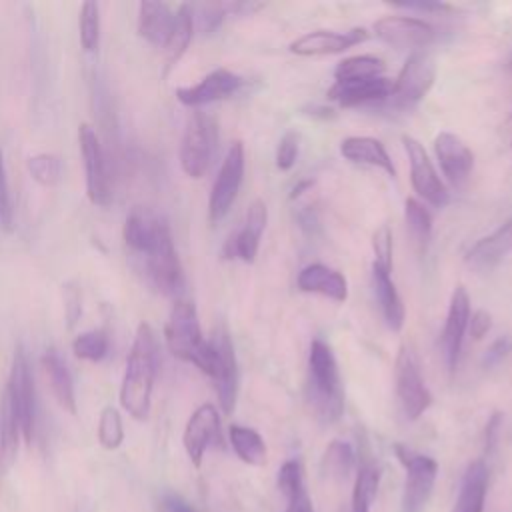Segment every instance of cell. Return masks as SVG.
Instances as JSON below:
<instances>
[{
  "mask_svg": "<svg viewBox=\"0 0 512 512\" xmlns=\"http://www.w3.org/2000/svg\"><path fill=\"white\" fill-rule=\"evenodd\" d=\"M156 372L158 340L154 330L146 322H142L136 328L120 386V404L134 420H146L150 414Z\"/></svg>",
  "mask_w": 512,
  "mask_h": 512,
  "instance_id": "1",
  "label": "cell"
},
{
  "mask_svg": "<svg viewBox=\"0 0 512 512\" xmlns=\"http://www.w3.org/2000/svg\"><path fill=\"white\" fill-rule=\"evenodd\" d=\"M166 346L172 356L194 364L200 372L216 378L218 354L210 340H204L196 306L190 300H176L164 326Z\"/></svg>",
  "mask_w": 512,
  "mask_h": 512,
  "instance_id": "2",
  "label": "cell"
},
{
  "mask_svg": "<svg viewBox=\"0 0 512 512\" xmlns=\"http://www.w3.org/2000/svg\"><path fill=\"white\" fill-rule=\"evenodd\" d=\"M306 400L316 418L324 424L336 422L344 412V392L336 358L330 346L322 340L310 344Z\"/></svg>",
  "mask_w": 512,
  "mask_h": 512,
  "instance_id": "3",
  "label": "cell"
},
{
  "mask_svg": "<svg viewBox=\"0 0 512 512\" xmlns=\"http://www.w3.org/2000/svg\"><path fill=\"white\" fill-rule=\"evenodd\" d=\"M218 150V124L206 112H194L180 142V166L190 178H202Z\"/></svg>",
  "mask_w": 512,
  "mask_h": 512,
  "instance_id": "4",
  "label": "cell"
},
{
  "mask_svg": "<svg viewBox=\"0 0 512 512\" xmlns=\"http://www.w3.org/2000/svg\"><path fill=\"white\" fill-rule=\"evenodd\" d=\"M394 454L406 470L402 512H420L432 496L438 474V462L430 456L414 452L404 444H394Z\"/></svg>",
  "mask_w": 512,
  "mask_h": 512,
  "instance_id": "5",
  "label": "cell"
},
{
  "mask_svg": "<svg viewBox=\"0 0 512 512\" xmlns=\"http://www.w3.org/2000/svg\"><path fill=\"white\" fill-rule=\"evenodd\" d=\"M396 394L408 420H418L432 404V394L422 378L418 356L410 346H400L396 356Z\"/></svg>",
  "mask_w": 512,
  "mask_h": 512,
  "instance_id": "6",
  "label": "cell"
},
{
  "mask_svg": "<svg viewBox=\"0 0 512 512\" xmlns=\"http://www.w3.org/2000/svg\"><path fill=\"white\" fill-rule=\"evenodd\" d=\"M6 392L10 394L14 410L18 414L22 438L26 444H30L34 440V430H36V388H34L30 362L22 346L14 350Z\"/></svg>",
  "mask_w": 512,
  "mask_h": 512,
  "instance_id": "7",
  "label": "cell"
},
{
  "mask_svg": "<svg viewBox=\"0 0 512 512\" xmlns=\"http://www.w3.org/2000/svg\"><path fill=\"white\" fill-rule=\"evenodd\" d=\"M436 78V64L428 52L416 50L408 56L402 66L390 94V104L394 108H412L416 106L432 88Z\"/></svg>",
  "mask_w": 512,
  "mask_h": 512,
  "instance_id": "8",
  "label": "cell"
},
{
  "mask_svg": "<svg viewBox=\"0 0 512 512\" xmlns=\"http://www.w3.org/2000/svg\"><path fill=\"white\" fill-rule=\"evenodd\" d=\"M242 176H244V144L236 140L230 144L210 192V200H208L210 222H218L228 214V210L232 208L238 196Z\"/></svg>",
  "mask_w": 512,
  "mask_h": 512,
  "instance_id": "9",
  "label": "cell"
},
{
  "mask_svg": "<svg viewBox=\"0 0 512 512\" xmlns=\"http://www.w3.org/2000/svg\"><path fill=\"white\" fill-rule=\"evenodd\" d=\"M78 144L84 160L88 200L96 206H108L112 200V192H110V178L106 172L104 150L96 130L86 122L78 126Z\"/></svg>",
  "mask_w": 512,
  "mask_h": 512,
  "instance_id": "10",
  "label": "cell"
},
{
  "mask_svg": "<svg viewBox=\"0 0 512 512\" xmlns=\"http://www.w3.org/2000/svg\"><path fill=\"white\" fill-rule=\"evenodd\" d=\"M402 144L406 148V154H408V160H410V182H412V188L426 200L430 202L432 206L436 208H442L448 204L450 196H448V190L444 186V182L440 180L432 160L428 158L424 146L404 134L402 136Z\"/></svg>",
  "mask_w": 512,
  "mask_h": 512,
  "instance_id": "11",
  "label": "cell"
},
{
  "mask_svg": "<svg viewBox=\"0 0 512 512\" xmlns=\"http://www.w3.org/2000/svg\"><path fill=\"white\" fill-rule=\"evenodd\" d=\"M122 236H124V242L128 244V248L146 256L152 250H156L162 242L170 240L172 232H170L166 218H162L160 214H156L152 210L136 208L128 214L124 228H122Z\"/></svg>",
  "mask_w": 512,
  "mask_h": 512,
  "instance_id": "12",
  "label": "cell"
},
{
  "mask_svg": "<svg viewBox=\"0 0 512 512\" xmlns=\"http://www.w3.org/2000/svg\"><path fill=\"white\" fill-rule=\"evenodd\" d=\"M212 346L216 348L218 354V372L214 378V386H216V394H218V402L224 414H230L236 406V396H238V360H236V352L230 340V334L226 330L224 324H220L212 338H210Z\"/></svg>",
  "mask_w": 512,
  "mask_h": 512,
  "instance_id": "13",
  "label": "cell"
},
{
  "mask_svg": "<svg viewBox=\"0 0 512 512\" xmlns=\"http://www.w3.org/2000/svg\"><path fill=\"white\" fill-rule=\"evenodd\" d=\"M218 440H220V416L216 406L212 404L198 406L188 418L182 434L184 450L194 468L202 466L206 450Z\"/></svg>",
  "mask_w": 512,
  "mask_h": 512,
  "instance_id": "14",
  "label": "cell"
},
{
  "mask_svg": "<svg viewBox=\"0 0 512 512\" xmlns=\"http://www.w3.org/2000/svg\"><path fill=\"white\" fill-rule=\"evenodd\" d=\"M374 32L386 44L400 50H418L436 38V30L420 20L408 16H386L374 24Z\"/></svg>",
  "mask_w": 512,
  "mask_h": 512,
  "instance_id": "15",
  "label": "cell"
},
{
  "mask_svg": "<svg viewBox=\"0 0 512 512\" xmlns=\"http://www.w3.org/2000/svg\"><path fill=\"white\" fill-rule=\"evenodd\" d=\"M468 320H470L468 292L464 286H456L450 296V306H448L446 324H444V332H442V350H444V360H446V368L450 374L456 372L464 334L468 328Z\"/></svg>",
  "mask_w": 512,
  "mask_h": 512,
  "instance_id": "16",
  "label": "cell"
},
{
  "mask_svg": "<svg viewBox=\"0 0 512 512\" xmlns=\"http://www.w3.org/2000/svg\"><path fill=\"white\" fill-rule=\"evenodd\" d=\"M146 274L154 288L166 296H178L184 288V270L174 248V240L162 242L156 250L144 256Z\"/></svg>",
  "mask_w": 512,
  "mask_h": 512,
  "instance_id": "17",
  "label": "cell"
},
{
  "mask_svg": "<svg viewBox=\"0 0 512 512\" xmlns=\"http://www.w3.org/2000/svg\"><path fill=\"white\" fill-rule=\"evenodd\" d=\"M242 78L226 68H216L212 72H208L198 84L192 86H184V88H176V98L184 104V106H204L222 98L232 96L234 92L240 90L242 86Z\"/></svg>",
  "mask_w": 512,
  "mask_h": 512,
  "instance_id": "18",
  "label": "cell"
},
{
  "mask_svg": "<svg viewBox=\"0 0 512 512\" xmlns=\"http://www.w3.org/2000/svg\"><path fill=\"white\" fill-rule=\"evenodd\" d=\"M364 40H368V32L364 28H352L348 32L314 30L296 38L290 44V50L298 56H324L344 52Z\"/></svg>",
  "mask_w": 512,
  "mask_h": 512,
  "instance_id": "19",
  "label": "cell"
},
{
  "mask_svg": "<svg viewBox=\"0 0 512 512\" xmlns=\"http://www.w3.org/2000/svg\"><path fill=\"white\" fill-rule=\"evenodd\" d=\"M266 220H268L266 204L262 200H254L248 206L246 222H244L242 230H238L234 236L228 238V242L224 246V256L240 258L242 262H254L256 254H258L260 236L266 228Z\"/></svg>",
  "mask_w": 512,
  "mask_h": 512,
  "instance_id": "20",
  "label": "cell"
},
{
  "mask_svg": "<svg viewBox=\"0 0 512 512\" xmlns=\"http://www.w3.org/2000/svg\"><path fill=\"white\" fill-rule=\"evenodd\" d=\"M434 150L444 176L454 186H462L474 166V154L464 140L452 132H440L434 140Z\"/></svg>",
  "mask_w": 512,
  "mask_h": 512,
  "instance_id": "21",
  "label": "cell"
},
{
  "mask_svg": "<svg viewBox=\"0 0 512 512\" xmlns=\"http://www.w3.org/2000/svg\"><path fill=\"white\" fill-rule=\"evenodd\" d=\"M394 82L386 76L380 78H366V80H344L334 82V86L328 90V98L338 102L340 106H360V104H372L388 100L392 94Z\"/></svg>",
  "mask_w": 512,
  "mask_h": 512,
  "instance_id": "22",
  "label": "cell"
},
{
  "mask_svg": "<svg viewBox=\"0 0 512 512\" xmlns=\"http://www.w3.org/2000/svg\"><path fill=\"white\" fill-rule=\"evenodd\" d=\"M298 288L302 292H312L326 296L334 302H344L348 298V282L346 278L324 264H308L298 274Z\"/></svg>",
  "mask_w": 512,
  "mask_h": 512,
  "instance_id": "23",
  "label": "cell"
},
{
  "mask_svg": "<svg viewBox=\"0 0 512 512\" xmlns=\"http://www.w3.org/2000/svg\"><path fill=\"white\" fill-rule=\"evenodd\" d=\"M486 490H488V466L482 458H476L466 466L462 474L458 498L452 512H484Z\"/></svg>",
  "mask_w": 512,
  "mask_h": 512,
  "instance_id": "24",
  "label": "cell"
},
{
  "mask_svg": "<svg viewBox=\"0 0 512 512\" xmlns=\"http://www.w3.org/2000/svg\"><path fill=\"white\" fill-rule=\"evenodd\" d=\"M340 154L354 162V164H366L376 166L384 170L388 176H396V168L392 164V158L388 156L384 144L378 138L372 136H348L340 142Z\"/></svg>",
  "mask_w": 512,
  "mask_h": 512,
  "instance_id": "25",
  "label": "cell"
},
{
  "mask_svg": "<svg viewBox=\"0 0 512 512\" xmlns=\"http://www.w3.org/2000/svg\"><path fill=\"white\" fill-rule=\"evenodd\" d=\"M512 250V216L490 236L480 238L466 254V262L474 268H492Z\"/></svg>",
  "mask_w": 512,
  "mask_h": 512,
  "instance_id": "26",
  "label": "cell"
},
{
  "mask_svg": "<svg viewBox=\"0 0 512 512\" xmlns=\"http://www.w3.org/2000/svg\"><path fill=\"white\" fill-rule=\"evenodd\" d=\"M174 24V12L164 2L144 0L138 4V34L154 44L164 46Z\"/></svg>",
  "mask_w": 512,
  "mask_h": 512,
  "instance_id": "27",
  "label": "cell"
},
{
  "mask_svg": "<svg viewBox=\"0 0 512 512\" xmlns=\"http://www.w3.org/2000/svg\"><path fill=\"white\" fill-rule=\"evenodd\" d=\"M42 370L50 382L52 394L58 400V404L70 412L76 414V396H74V382H72V374L66 366V362L62 360L60 352L56 348H48L42 358H40Z\"/></svg>",
  "mask_w": 512,
  "mask_h": 512,
  "instance_id": "28",
  "label": "cell"
},
{
  "mask_svg": "<svg viewBox=\"0 0 512 512\" xmlns=\"http://www.w3.org/2000/svg\"><path fill=\"white\" fill-rule=\"evenodd\" d=\"M194 36V10L192 4H182L174 12V24L164 48V74H168L190 46Z\"/></svg>",
  "mask_w": 512,
  "mask_h": 512,
  "instance_id": "29",
  "label": "cell"
},
{
  "mask_svg": "<svg viewBox=\"0 0 512 512\" xmlns=\"http://www.w3.org/2000/svg\"><path fill=\"white\" fill-rule=\"evenodd\" d=\"M372 284H374V292H376L382 316L386 320V326L392 332H400L404 326L406 314H404V304L400 300V294L390 278V272L372 264Z\"/></svg>",
  "mask_w": 512,
  "mask_h": 512,
  "instance_id": "30",
  "label": "cell"
},
{
  "mask_svg": "<svg viewBox=\"0 0 512 512\" xmlns=\"http://www.w3.org/2000/svg\"><path fill=\"white\" fill-rule=\"evenodd\" d=\"M20 436H22L20 420L10 400V394L4 388L0 396V470L6 472L16 462Z\"/></svg>",
  "mask_w": 512,
  "mask_h": 512,
  "instance_id": "31",
  "label": "cell"
},
{
  "mask_svg": "<svg viewBox=\"0 0 512 512\" xmlns=\"http://www.w3.org/2000/svg\"><path fill=\"white\" fill-rule=\"evenodd\" d=\"M228 440L234 454L250 466H262L266 462V444L254 428L232 424L228 428Z\"/></svg>",
  "mask_w": 512,
  "mask_h": 512,
  "instance_id": "32",
  "label": "cell"
},
{
  "mask_svg": "<svg viewBox=\"0 0 512 512\" xmlns=\"http://www.w3.org/2000/svg\"><path fill=\"white\" fill-rule=\"evenodd\" d=\"M380 486V470L374 462H362L352 488L350 512H370Z\"/></svg>",
  "mask_w": 512,
  "mask_h": 512,
  "instance_id": "33",
  "label": "cell"
},
{
  "mask_svg": "<svg viewBox=\"0 0 512 512\" xmlns=\"http://www.w3.org/2000/svg\"><path fill=\"white\" fill-rule=\"evenodd\" d=\"M384 70H386V64L382 58H376L370 54H360V56H350V58L340 60L334 68V78H336V82L380 78L384 74Z\"/></svg>",
  "mask_w": 512,
  "mask_h": 512,
  "instance_id": "34",
  "label": "cell"
},
{
  "mask_svg": "<svg viewBox=\"0 0 512 512\" xmlns=\"http://www.w3.org/2000/svg\"><path fill=\"white\" fill-rule=\"evenodd\" d=\"M404 218H406V226H408V232H410L414 244L420 250H426L430 236H432L430 212L416 198H408L404 204Z\"/></svg>",
  "mask_w": 512,
  "mask_h": 512,
  "instance_id": "35",
  "label": "cell"
},
{
  "mask_svg": "<svg viewBox=\"0 0 512 512\" xmlns=\"http://www.w3.org/2000/svg\"><path fill=\"white\" fill-rule=\"evenodd\" d=\"M354 462H356L354 450L344 440H332L322 458L324 472L336 480H346L354 468Z\"/></svg>",
  "mask_w": 512,
  "mask_h": 512,
  "instance_id": "36",
  "label": "cell"
},
{
  "mask_svg": "<svg viewBox=\"0 0 512 512\" xmlns=\"http://www.w3.org/2000/svg\"><path fill=\"white\" fill-rule=\"evenodd\" d=\"M26 168H28L30 176L40 186H56L64 176L62 160L56 154H50V152H40V154L30 156L26 160Z\"/></svg>",
  "mask_w": 512,
  "mask_h": 512,
  "instance_id": "37",
  "label": "cell"
},
{
  "mask_svg": "<svg viewBox=\"0 0 512 512\" xmlns=\"http://www.w3.org/2000/svg\"><path fill=\"white\" fill-rule=\"evenodd\" d=\"M80 44L86 52H94L100 44V8L96 2L88 0L80 6L78 14Z\"/></svg>",
  "mask_w": 512,
  "mask_h": 512,
  "instance_id": "38",
  "label": "cell"
},
{
  "mask_svg": "<svg viewBox=\"0 0 512 512\" xmlns=\"http://www.w3.org/2000/svg\"><path fill=\"white\" fill-rule=\"evenodd\" d=\"M108 336L102 330H86L72 342V350L80 360L100 362L108 354Z\"/></svg>",
  "mask_w": 512,
  "mask_h": 512,
  "instance_id": "39",
  "label": "cell"
},
{
  "mask_svg": "<svg viewBox=\"0 0 512 512\" xmlns=\"http://www.w3.org/2000/svg\"><path fill=\"white\" fill-rule=\"evenodd\" d=\"M124 440V426L120 412L114 406H104L98 418V442L106 450H116Z\"/></svg>",
  "mask_w": 512,
  "mask_h": 512,
  "instance_id": "40",
  "label": "cell"
},
{
  "mask_svg": "<svg viewBox=\"0 0 512 512\" xmlns=\"http://www.w3.org/2000/svg\"><path fill=\"white\" fill-rule=\"evenodd\" d=\"M276 482H278V490L280 494L288 500L292 498L294 494L306 490L304 486V474H302V464L298 460H286L280 470H278V476H276Z\"/></svg>",
  "mask_w": 512,
  "mask_h": 512,
  "instance_id": "41",
  "label": "cell"
},
{
  "mask_svg": "<svg viewBox=\"0 0 512 512\" xmlns=\"http://www.w3.org/2000/svg\"><path fill=\"white\" fill-rule=\"evenodd\" d=\"M192 10H194V24L198 22V26L204 34L214 32L222 24L224 16H228L226 8H224V2H210V4L192 6Z\"/></svg>",
  "mask_w": 512,
  "mask_h": 512,
  "instance_id": "42",
  "label": "cell"
},
{
  "mask_svg": "<svg viewBox=\"0 0 512 512\" xmlns=\"http://www.w3.org/2000/svg\"><path fill=\"white\" fill-rule=\"evenodd\" d=\"M372 250H374V266L388 270L392 268V232L386 224H382L372 236Z\"/></svg>",
  "mask_w": 512,
  "mask_h": 512,
  "instance_id": "43",
  "label": "cell"
},
{
  "mask_svg": "<svg viewBox=\"0 0 512 512\" xmlns=\"http://www.w3.org/2000/svg\"><path fill=\"white\" fill-rule=\"evenodd\" d=\"M298 140L300 136L290 130L286 132L280 142H278V148H276V166L280 170H290L294 164H296V158H298Z\"/></svg>",
  "mask_w": 512,
  "mask_h": 512,
  "instance_id": "44",
  "label": "cell"
},
{
  "mask_svg": "<svg viewBox=\"0 0 512 512\" xmlns=\"http://www.w3.org/2000/svg\"><path fill=\"white\" fill-rule=\"evenodd\" d=\"M12 222H14V206H12V196H10V188H8L4 160L0 154V226L10 232Z\"/></svg>",
  "mask_w": 512,
  "mask_h": 512,
  "instance_id": "45",
  "label": "cell"
},
{
  "mask_svg": "<svg viewBox=\"0 0 512 512\" xmlns=\"http://www.w3.org/2000/svg\"><path fill=\"white\" fill-rule=\"evenodd\" d=\"M510 350H512V340L508 336H502L490 344V348L486 350V354L482 358V364L486 368H494L510 354Z\"/></svg>",
  "mask_w": 512,
  "mask_h": 512,
  "instance_id": "46",
  "label": "cell"
},
{
  "mask_svg": "<svg viewBox=\"0 0 512 512\" xmlns=\"http://www.w3.org/2000/svg\"><path fill=\"white\" fill-rule=\"evenodd\" d=\"M64 304H66V322H68V328H72L80 314H82V300H80V290L72 284H66L64 288Z\"/></svg>",
  "mask_w": 512,
  "mask_h": 512,
  "instance_id": "47",
  "label": "cell"
},
{
  "mask_svg": "<svg viewBox=\"0 0 512 512\" xmlns=\"http://www.w3.org/2000/svg\"><path fill=\"white\" fill-rule=\"evenodd\" d=\"M468 326H470V336L474 340H480L490 328H492V318L486 310H476L470 320H468Z\"/></svg>",
  "mask_w": 512,
  "mask_h": 512,
  "instance_id": "48",
  "label": "cell"
},
{
  "mask_svg": "<svg viewBox=\"0 0 512 512\" xmlns=\"http://www.w3.org/2000/svg\"><path fill=\"white\" fill-rule=\"evenodd\" d=\"M394 6L418 10V12H450L452 6L446 2H432V0H408V2H394Z\"/></svg>",
  "mask_w": 512,
  "mask_h": 512,
  "instance_id": "49",
  "label": "cell"
},
{
  "mask_svg": "<svg viewBox=\"0 0 512 512\" xmlns=\"http://www.w3.org/2000/svg\"><path fill=\"white\" fill-rule=\"evenodd\" d=\"M160 512H198V510L190 502H186L182 496L168 492L160 500Z\"/></svg>",
  "mask_w": 512,
  "mask_h": 512,
  "instance_id": "50",
  "label": "cell"
},
{
  "mask_svg": "<svg viewBox=\"0 0 512 512\" xmlns=\"http://www.w3.org/2000/svg\"><path fill=\"white\" fill-rule=\"evenodd\" d=\"M284 512H314V506H312V500H310L308 492L302 490V492L294 494L292 498H288Z\"/></svg>",
  "mask_w": 512,
  "mask_h": 512,
  "instance_id": "51",
  "label": "cell"
},
{
  "mask_svg": "<svg viewBox=\"0 0 512 512\" xmlns=\"http://www.w3.org/2000/svg\"><path fill=\"white\" fill-rule=\"evenodd\" d=\"M500 424H502V414L500 412H494L486 424V450L492 452L494 446H496V440H498V430H500Z\"/></svg>",
  "mask_w": 512,
  "mask_h": 512,
  "instance_id": "52",
  "label": "cell"
},
{
  "mask_svg": "<svg viewBox=\"0 0 512 512\" xmlns=\"http://www.w3.org/2000/svg\"><path fill=\"white\" fill-rule=\"evenodd\" d=\"M304 114L314 116V118H322V120L334 118V112L330 108H324V106H308V108H304Z\"/></svg>",
  "mask_w": 512,
  "mask_h": 512,
  "instance_id": "53",
  "label": "cell"
},
{
  "mask_svg": "<svg viewBox=\"0 0 512 512\" xmlns=\"http://www.w3.org/2000/svg\"><path fill=\"white\" fill-rule=\"evenodd\" d=\"M310 186H312V180H302L298 186H294V188H292V194H290V198L294 200V198L302 196V194H304V190H306V188H310Z\"/></svg>",
  "mask_w": 512,
  "mask_h": 512,
  "instance_id": "54",
  "label": "cell"
},
{
  "mask_svg": "<svg viewBox=\"0 0 512 512\" xmlns=\"http://www.w3.org/2000/svg\"><path fill=\"white\" fill-rule=\"evenodd\" d=\"M510 66H512V60H510Z\"/></svg>",
  "mask_w": 512,
  "mask_h": 512,
  "instance_id": "55",
  "label": "cell"
}]
</instances>
